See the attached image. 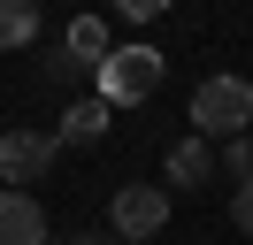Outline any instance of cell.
I'll list each match as a JSON object with an SVG mask.
<instances>
[{"mask_svg":"<svg viewBox=\"0 0 253 245\" xmlns=\"http://www.w3.org/2000/svg\"><path fill=\"white\" fill-rule=\"evenodd\" d=\"M54 138H62V146H100V138H108V100H77Z\"/></svg>","mask_w":253,"mask_h":245,"instance_id":"8","label":"cell"},{"mask_svg":"<svg viewBox=\"0 0 253 245\" xmlns=\"http://www.w3.org/2000/svg\"><path fill=\"white\" fill-rule=\"evenodd\" d=\"M39 39V8L31 0H0V46H31Z\"/></svg>","mask_w":253,"mask_h":245,"instance_id":"9","label":"cell"},{"mask_svg":"<svg viewBox=\"0 0 253 245\" xmlns=\"http://www.w3.org/2000/svg\"><path fill=\"white\" fill-rule=\"evenodd\" d=\"M0 245H46V207L31 192H8L0 184Z\"/></svg>","mask_w":253,"mask_h":245,"instance_id":"5","label":"cell"},{"mask_svg":"<svg viewBox=\"0 0 253 245\" xmlns=\"http://www.w3.org/2000/svg\"><path fill=\"white\" fill-rule=\"evenodd\" d=\"M230 222L253 238V184H238V192H230Z\"/></svg>","mask_w":253,"mask_h":245,"instance_id":"11","label":"cell"},{"mask_svg":"<svg viewBox=\"0 0 253 245\" xmlns=\"http://www.w3.org/2000/svg\"><path fill=\"white\" fill-rule=\"evenodd\" d=\"M222 168H230L238 184H253V138H230V146H222Z\"/></svg>","mask_w":253,"mask_h":245,"instance_id":"10","label":"cell"},{"mask_svg":"<svg viewBox=\"0 0 253 245\" xmlns=\"http://www.w3.org/2000/svg\"><path fill=\"white\" fill-rule=\"evenodd\" d=\"M215 168H222V153L207 146V138H176L169 161H161V176H169V184H207Z\"/></svg>","mask_w":253,"mask_h":245,"instance_id":"7","label":"cell"},{"mask_svg":"<svg viewBox=\"0 0 253 245\" xmlns=\"http://www.w3.org/2000/svg\"><path fill=\"white\" fill-rule=\"evenodd\" d=\"M161 222H169V184H123L115 207H108V230H115L123 245H146Z\"/></svg>","mask_w":253,"mask_h":245,"instance_id":"3","label":"cell"},{"mask_svg":"<svg viewBox=\"0 0 253 245\" xmlns=\"http://www.w3.org/2000/svg\"><path fill=\"white\" fill-rule=\"evenodd\" d=\"M54 153H62V138H46V130H8V138H0V176H8V192L39 184L54 168Z\"/></svg>","mask_w":253,"mask_h":245,"instance_id":"4","label":"cell"},{"mask_svg":"<svg viewBox=\"0 0 253 245\" xmlns=\"http://www.w3.org/2000/svg\"><path fill=\"white\" fill-rule=\"evenodd\" d=\"M253 130V84L246 77H207L200 92H192V138H246Z\"/></svg>","mask_w":253,"mask_h":245,"instance_id":"1","label":"cell"},{"mask_svg":"<svg viewBox=\"0 0 253 245\" xmlns=\"http://www.w3.org/2000/svg\"><path fill=\"white\" fill-rule=\"evenodd\" d=\"M161 77H169V61H161L154 46H115V54H108V69H100L92 84H100V100H108V107H115V100L130 107V100H154V92H161Z\"/></svg>","mask_w":253,"mask_h":245,"instance_id":"2","label":"cell"},{"mask_svg":"<svg viewBox=\"0 0 253 245\" xmlns=\"http://www.w3.org/2000/svg\"><path fill=\"white\" fill-rule=\"evenodd\" d=\"M62 54L77 61L84 77H100V69H108V54H115V46H108V23H100V15H77V23L62 31Z\"/></svg>","mask_w":253,"mask_h":245,"instance_id":"6","label":"cell"},{"mask_svg":"<svg viewBox=\"0 0 253 245\" xmlns=\"http://www.w3.org/2000/svg\"><path fill=\"white\" fill-rule=\"evenodd\" d=\"M46 77H54V84H77V77H84V69H77V61H69V54H62V46H54V54H46Z\"/></svg>","mask_w":253,"mask_h":245,"instance_id":"12","label":"cell"},{"mask_svg":"<svg viewBox=\"0 0 253 245\" xmlns=\"http://www.w3.org/2000/svg\"><path fill=\"white\" fill-rule=\"evenodd\" d=\"M69 245H123V238H115V230H77Z\"/></svg>","mask_w":253,"mask_h":245,"instance_id":"13","label":"cell"}]
</instances>
